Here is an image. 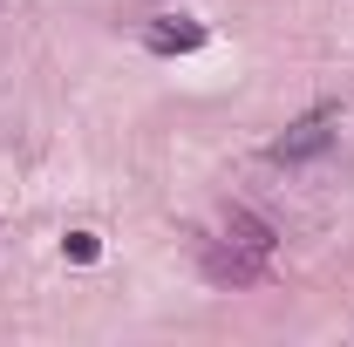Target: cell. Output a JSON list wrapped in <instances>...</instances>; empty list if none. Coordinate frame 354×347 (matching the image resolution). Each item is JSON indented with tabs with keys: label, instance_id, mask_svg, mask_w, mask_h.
<instances>
[{
	"label": "cell",
	"instance_id": "1",
	"mask_svg": "<svg viewBox=\"0 0 354 347\" xmlns=\"http://www.w3.org/2000/svg\"><path fill=\"white\" fill-rule=\"evenodd\" d=\"M334 136H341V102H320V109H307L300 123H286V130L272 136V164L279 171H293V164H313V157H327L334 150Z\"/></svg>",
	"mask_w": 354,
	"mask_h": 347
},
{
	"label": "cell",
	"instance_id": "2",
	"mask_svg": "<svg viewBox=\"0 0 354 347\" xmlns=\"http://www.w3.org/2000/svg\"><path fill=\"white\" fill-rule=\"evenodd\" d=\"M143 48L150 55H198L205 48V21H191V14H150L143 21Z\"/></svg>",
	"mask_w": 354,
	"mask_h": 347
},
{
	"label": "cell",
	"instance_id": "3",
	"mask_svg": "<svg viewBox=\"0 0 354 347\" xmlns=\"http://www.w3.org/2000/svg\"><path fill=\"white\" fill-rule=\"evenodd\" d=\"M266 265L272 259H252V252H239V245H225V238L205 245V279H212V286H252V279H266Z\"/></svg>",
	"mask_w": 354,
	"mask_h": 347
},
{
	"label": "cell",
	"instance_id": "4",
	"mask_svg": "<svg viewBox=\"0 0 354 347\" xmlns=\"http://www.w3.org/2000/svg\"><path fill=\"white\" fill-rule=\"evenodd\" d=\"M95 252H102V245H95V232H68V259L95 265Z\"/></svg>",
	"mask_w": 354,
	"mask_h": 347
}]
</instances>
